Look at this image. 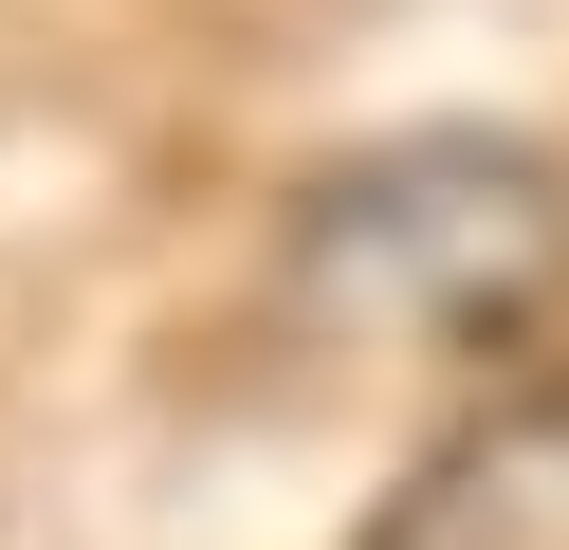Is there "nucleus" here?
Listing matches in <instances>:
<instances>
[{"instance_id": "obj_1", "label": "nucleus", "mask_w": 569, "mask_h": 550, "mask_svg": "<svg viewBox=\"0 0 569 550\" xmlns=\"http://www.w3.org/2000/svg\"><path fill=\"white\" fill-rule=\"evenodd\" d=\"M295 293L349 330H441V349H496L569 293V166H532L515 129H422L368 147L295 202Z\"/></svg>"}, {"instance_id": "obj_2", "label": "nucleus", "mask_w": 569, "mask_h": 550, "mask_svg": "<svg viewBox=\"0 0 569 550\" xmlns=\"http://www.w3.org/2000/svg\"><path fill=\"white\" fill-rule=\"evenodd\" d=\"M349 550H569V403H496V422H459Z\"/></svg>"}]
</instances>
